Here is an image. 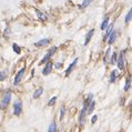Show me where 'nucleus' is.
I'll return each mask as SVG.
<instances>
[{
	"label": "nucleus",
	"mask_w": 132,
	"mask_h": 132,
	"mask_svg": "<svg viewBox=\"0 0 132 132\" xmlns=\"http://www.w3.org/2000/svg\"><path fill=\"white\" fill-rule=\"evenodd\" d=\"M11 101V91H7L4 93V95L2 97V100L0 102V109L1 110H4L8 106V104L10 103Z\"/></svg>",
	"instance_id": "f257e3e1"
},
{
	"label": "nucleus",
	"mask_w": 132,
	"mask_h": 132,
	"mask_svg": "<svg viewBox=\"0 0 132 132\" xmlns=\"http://www.w3.org/2000/svg\"><path fill=\"white\" fill-rule=\"evenodd\" d=\"M55 51H57V47H55V46H53V47H52L51 49H50V50L46 53V55H44L43 58L41 59V63H44V62L47 63L48 61H50V58L53 55V53H55Z\"/></svg>",
	"instance_id": "f03ea898"
},
{
	"label": "nucleus",
	"mask_w": 132,
	"mask_h": 132,
	"mask_svg": "<svg viewBox=\"0 0 132 132\" xmlns=\"http://www.w3.org/2000/svg\"><path fill=\"white\" fill-rule=\"evenodd\" d=\"M22 112V103L20 100H16L13 103V113L16 115H20V113Z\"/></svg>",
	"instance_id": "7ed1b4c3"
},
{
	"label": "nucleus",
	"mask_w": 132,
	"mask_h": 132,
	"mask_svg": "<svg viewBox=\"0 0 132 132\" xmlns=\"http://www.w3.org/2000/svg\"><path fill=\"white\" fill-rule=\"evenodd\" d=\"M25 71H26V69L22 68V69H20L18 72H17V74H16V77H15V81H13V85H15L20 83V81H21L22 77H23V74H25Z\"/></svg>",
	"instance_id": "20e7f679"
},
{
	"label": "nucleus",
	"mask_w": 132,
	"mask_h": 132,
	"mask_svg": "<svg viewBox=\"0 0 132 132\" xmlns=\"http://www.w3.org/2000/svg\"><path fill=\"white\" fill-rule=\"evenodd\" d=\"M117 64H118V68H119V69L123 70L124 64H125V59H124V55H123V51H121V53H120V55H119V57H118Z\"/></svg>",
	"instance_id": "39448f33"
},
{
	"label": "nucleus",
	"mask_w": 132,
	"mask_h": 132,
	"mask_svg": "<svg viewBox=\"0 0 132 132\" xmlns=\"http://www.w3.org/2000/svg\"><path fill=\"white\" fill-rule=\"evenodd\" d=\"M87 110H88V106H83V108H82V110H81V112H80V115H79V122H80L81 125H83V124H85V122Z\"/></svg>",
	"instance_id": "423d86ee"
},
{
	"label": "nucleus",
	"mask_w": 132,
	"mask_h": 132,
	"mask_svg": "<svg viewBox=\"0 0 132 132\" xmlns=\"http://www.w3.org/2000/svg\"><path fill=\"white\" fill-rule=\"evenodd\" d=\"M52 67H53V64H52L51 61H48V62L46 63V66H44L43 70H42V74H43V76L50 74L51 73V71H52Z\"/></svg>",
	"instance_id": "0eeeda50"
},
{
	"label": "nucleus",
	"mask_w": 132,
	"mask_h": 132,
	"mask_svg": "<svg viewBox=\"0 0 132 132\" xmlns=\"http://www.w3.org/2000/svg\"><path fill=\"white\" fill-rule=\"evenodd\" d=\"M49 43H50V39H49V38H44V39H41V40L37 41V42L34 43V46H36V47H46V46H48Z\"/></svg>",
	"instance_id": "6e6552de"
},
{
	"label": "nucleus",
	"mask_w": 132,
	"mask_h": 132,
	"mask_svg": "<svg viewBox=\"0 0 132 132\" xmlns=\"http://www.w3.org/2000/svg\"><path fill=\"white\" fill-rule=\"evenodd\" d=\"M77 62H78V58H76L73 61L71 62V64L68 67V69L66 70V76H67V77H68V76H69V74L73 71V69H74V67H76V64H77Z\"/></svg>",
	"instance_id": "1a4fd4ad"
},
{
	"label": "nucleus",
	"mask_w": 132,
	"mask_h": 132,
	"mask_svg": "<svg viewBox=\"0 0 132 132\" xmlns=\"http://www.w3.org/2000/svg\"><path fill=\"white\" fill-rule=\"evenodd\" d=\"M36 13H37L38 18L40 19L41 21H47L48 17H47V15H46V13H43V12H41V11H40V10H38V9H36Z\"/></svg>",
	"instance_id": "9d476101"
},
{
	"label": "nucleus",
	"mask_w": 132,
	"mask_h": 132,
	"mask_svg": "<svg viewBox=\"0 0 132 132\" xmlns=\"http://www.w3.org/2000/svg\"><path fill=\"white\" fill-rule=\"evenodd\" d=\"M113 25H109V27H108V29L106 30V34H104V40H108L109 39V37H110V34L112 33V31H113Z\"/></svg>",
	"instance_id": "9b49d317"
},
{
	"label": "nucleus",
	"mask_w": 132,
	"mask_h": 132,
	"mask_svg": "<svg viewBox=\"0 0 132 132\" xmlns=\"http://www.w3.org/2000/svg\"><path fill=\"white\" fill-rule=\"evenodd\" d=\"M93 33H94V29H90L89 30L88 34H87V37H85V46H87V44L90 42V40H91L92 36H93Z\"/></svg>",
	"instance_id": "f8f14e48"
},
{
	"label": "nucleus",
	"mask_w": 132,
	"mask_h": 132,
	"mask_svg": "<svg viewBox=\"0 0 132 132\" xmlns=\"http://www.w3.org/2000/svg\"><path fill=\"white\" fill-rule=\"evenodd\" d=\"M115 39H117V31H115V30H113V31H112V33L110 34L109 39H108V43L111 46V44L115 41Z\"/></svg>",
	"instance_id": "ddd939ff"
},
{
	"label": "nucleus",
	"mask_w": 132,
	"mask_h": 132,
	"mask_svg": "<svg viewBox=\"0 0 132 132\" xmlns=\"http://www.w3.org/2000/svg\"><path fill=\"white\" fill-rule=\"evenodd\" d=\"M132 20V7H131V9H130V10L128 11V13H127V15H125V18H124V22L125 23H127V25H128L129 22L131 21Z\"/></svg>",
	"instance_id": "4468645a"
},
{
	"label": "nucleus",
	"mask_w": 132,
	"mask_h": 132,
	"mask_svg": "<svg viewBox=\"0 0 132 132\" xmlns=\"http://www.w3.org/2000/svg\"><path fill=\"white\" fill-rule=\"evenodd\" d=\"M42 93H43V88H38L37 90H34V92H33V98L37 99V98H39Z\"/></svg>",
	"instance_id": "2eb2a0df"
},
{
	"label": "nucleus",
	"mask_w": 132,
	"mask_h": 132,
	"mask_svg": "<svg viewBox=\"0 0 132 132\" xmlns=\"http://www.w3.org/2000/svg\"><path fill=\"white\" fill-rule=\"evenodd\" d=\"M117 78H118V70H113L110 74V82L111 83H113L114 81L117 80Z\"/></svg>",
	"instance_id": "dca6fc26"
},
{
	"label": "nucleus",
	"mask_w": 132,
	"mask_h": 132,
	"mask_svg": "<svg viewBox=\"0 0 132 132\" xmlns=\"http://www.w3.org/2000/svg\"><path fill=\"white\" fill-rule=\"evenodd\" d=\"M108 27H109V17H106L104 20H103V22L101 23V30H106L108 29Z\"/></svg>",
	"instance_id": "f3484780"
},
{
	"label": "nucleus",
	"mask_w": 132,
	"mask_h": 132,
	"mask_svg": "<svg viewBox=\"0 0 132 132\" xmlns=\"http://www.w3.org/2000/svg\"><path fill=\"white\" fill-rule=\"evenodd\" d=\"M92 1H93V0H83V2L81 4H79V8H80V9H85V8H87L88 6L91 4Z\"/></svg>",
	"instance_id": "a211bd4d"
},
{
	"label": "nucleus",
	"mask_w": 132,
	"mask_h": 132,
	"mask_svg": "<svg viewBox=\"0 0 132 132\" xmlns=\"http://www.w3.org/2000/svg\"><path fill=\"white\" fill-rule=\"evenodd\" d=\"M118 53L117 52H113L112 53V57H111V59H110V63L111 64H114V63H117V61H118Z\"/></svg>",
	"instance_id": "6ab92c4d"
},
{
	"label": "nucleus",
	"mask_w": 132,
	"mask_h": 132,
	"mask_svg": "<svg viewBox=\"0 0 132 132\" xmlns=\"http://www.w3.org/2000/svg\"><path fill=\"white\" fill-rule=\"evenodd\" d=\"M94 106H95V102H94V101H92V102L89 104V106H88L87 114H91V113H92V111L94 110Z\"/></svg>",
	"instance_id": "aec40b11"
},
{
	"label": "nucleus",
	"mask_w": 132,
	"mask_h": 132,
	"mask_svg": "<svg viewBox=\"0 0 132 132\" xmlns=\"http://www.w3.org/2000/svg\"><path fill=\"white\" fill-rule=\"evenodd\" d=\"M48 132H57V124H55V122H52L51 124L49 125Z\"/></svg>",
	"instance_id": "412c9836"
},
{
	"label": "nucleus",
	"mask_w": 132,
	"mask_h": 132,
	"mask_svg": "<svg viewBox=\"0 0 132 132\" xmlns=\"http://www.w3.org/2000/svg\"><path fill=\"white\" fill-rule=\"evenodd\" d=\"M110 51H111V48H108L106 51V55H104V63H106L108 61H110V59H109V55H110Z\"/></svg>",
	"instance_id": "4be33fe9"
},
{
	"label": "nucleus",
	"mask_w": 132,
	"mask_h": 132,
	"mask_svg": "<svg viewBox=\"0 0 132 132\" xmlns=\"http://www.w3.org/2000/svg\"><path fill=\"white\" fill-rule=\"evenodd\" d=\"M12 49H13V51H15L16 53H18V55L20 53V52H21V48L19 47V46H17L16 43L12 44Z\"/></svg>",
	"instance_id": "5701e85b"
},
{
	"label": "nucleus",
	"mask_w": 132,
	"mask_h": 132,
	"mask_svg": "<svg viewBox=\"0 0 132 132\" xmlns=\"http://www.w3.org/2000/svg\"><path fill=\"white\" fill-rule=\"evenodd\" d=\"M130 87H131V80H130V79H127V81H125V85H124V91H129Z\"/></svg>",
	"instance_id": "b1692460"
},
{
	"label": "nucleus",
	"mask_w": 132,
	"mask_h": 132,
	"mask_svg": "<svg viewBox=\"0 0 132 132\" xmlns=\"http://www.w3.org/2000/svg\"><path fill=\"white\" fill-rule=\"evenodd\" d=\"M63 117H64V108H61L60 109V115H59V118H60V120H62L63 119Z\"/></svg>",
	"instance_id": "393cba45"
},
{
	"label": "nucleus",
	"mask_w": 132,
	"mask_h": 132,
	"mask_svg": "<svg viewBox=\"0 0 132 132\" xmlns=\"http://www.w3.org/2000/svg\"><path fill=\"white\" fill-rule=\"evenodd\" d=\"M55 101H57V97H53V98H52V99L50 100L49 102H48V106H51L52 104H53V103L55 102Z\"/></svg>",
	"instance_id": "a878e982"
},
{
	"label": "nucleus",
	"mask_w": 132,
	"mask_h": 132,
	"mask_svg": "<svg viewBox=\"0 0 132 132\" xmlns=\"http://www.w3.org/2000/svg\"><path fill=\"white\" fill-rule=\"evenodd\" d=\"M4 79H6V72H4V71H0V80L4 81Z\"/></svg>",
	"instance_id": "bb28decb"
},
{
	"label": "nucleus",
	"mask_w": 132,
	"mask_h": 132,
	"mask_svg": "<svg viewBox=\"0 0 132 132\" xmlns=\"http://www.w3.org/2000/svg\"><path fill=\"white\" fill-rule=\"evenodd\" d=\"M97 120H98V117H97V115H93V117H92V119H91V122H92V123H94Z\"/></svg>",
	"instance_id": "cd10ccee"
},
{
	"label": "nucleus",
	"mask_w": 132,
	"mask_h": 132,
	"mask_svg": "<svg viewBox=\"0 0 132 132\" xmlns=\"http://www.w3.org/2000/svg\"><path fill=\"white\" fill-rule=\"evenodd\" d=\"M9 33H10V29L7 28V29L4 30V36H9Z\"/></svg>",
	"instance_id": "c85d7f7f"
},
{
	"label": "nucleus",
	"mask_w": 132,
	"mask_h": 132,
	"mask_svg": "<svg viewBox=\"0 0 132 132\" xmlns=\"http://www.w3.org/2000/svg\"><path fill=\"white\" fill-rule=\"evenodd\" d=\"M55 68H57V69H59V68H60V67H62V63H60V62H57L55 64Z\"/></svg>",
	"instance_id": "c756f323"
}]
</instances>
